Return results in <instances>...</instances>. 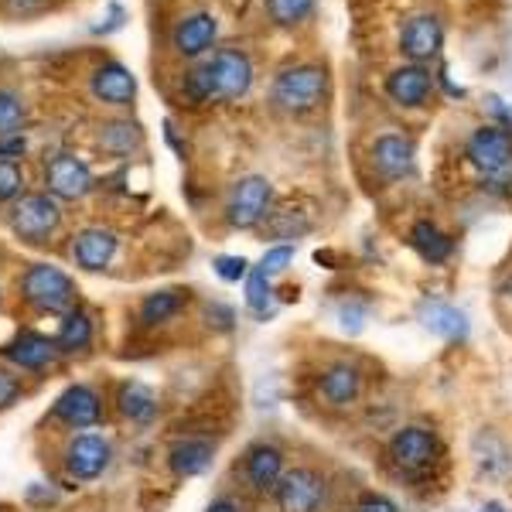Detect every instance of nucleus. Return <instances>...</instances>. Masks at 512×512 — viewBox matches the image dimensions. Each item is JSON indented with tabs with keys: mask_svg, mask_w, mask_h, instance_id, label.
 Masks as SVG:
<instances>
[{
	"mask_svg": "<svg viewBox=\"0 0 512 512\" xmlns=\"http://www.w3.org/2000/svg\"><path fill=\"white\" fill-rule=\"evenodd\" d=\"M11 233L31 246H45L62 229V205L48 192H24L7 212Z\"/></svg>",
	"mask_w": 512,
	"mask_h": 512,
	"instance_id": "4",
	"label": "nucleus"
},
{
	"mask_svg": "<svg viewBox=\"0 0 512 512\" xmlns=\"http://www.w3.org/2000/svg\"><path fill=\"white\" fill-rule=\"evenodd\" d=\"M96 140L113 158H130V154L144 147V130H140V123H130V120H110L99 127Z\"/></svg>",
	"mask_w": 512,
	"mask_h": 512,
	"instance_id": "25",
	"label": "nucleus"
},
{
	"mask_svg": "<svg viewBox=\"0 0 512 512\" xmlns=\"http://www.w3.org/2000/svg\"><path fill=\"white\" fill-rule=\"evenodd\" d=\"M253 89V62L239 48H219L202 65H195L181 82V96L192 106L236 103Z\"/></svg>",
	"mask_w": 512,
	"mask_h": 512,
	"instance_id": "1",
	"label": "nucleus"
},
{
	"mask_svg": "<svg viewBox=\"0 0 512 512\" xmlns=\"http://www.w3.org/2000/svg\"><path fill=\"white\" fill-rule=\"evenodd\" d=\"M390 454L403 472H424L437 461V437L424 427H403L393 434Z\"/></svg>",
	"mask_w": 512,
	"mask_h": 512,
	"instance_id": "13",
	"label": "nucleus"
},
{
	"mask_svg": "<svg viewBox=\"0 0 512 512\" xmlns=\"http://www.w3.org/2000/svg\"><path fill=\"white\" fill-rule=\"evenodd\" d=\"M311 7H315V0H267L270 21L280 24V28H294V24H301L311 14Z\"/></svg>",
	"mask_w": 512,
	"mask_h": 512,
	"instance_id": "31",
	"label": "nucleus"
},
{
	"mask_svg": "<svg viewBox=\"0 0 512 512\" xmlns=\"http://www.w3.org/2000/svg\"><path fill=\"white\" fill-rule=\"evenodd\" d=\"M485 103H489V110L495 113V117H499L502 123H506V130H512V106L502 103L499 96H489V99H485Z\"/></svg>",
	"mask_w": 512,
	"mask_h": 512,
	"instance_id": "39",
	"label": "nucleus"
},
{
	"mask_svg": "<svg viewBox=\"0 0 512 512\" xmlns=\"http://www.w3.org/2000/svg\"><path fill=\"white\" fill-rule=\"evenodd\" d=\"M328 93V76L318 65H291V69L277 72L274 86H270V99L277 110L291 113V117H304V113L318 110Z\"/></svg>",
	"mask_w": 512,
	"mask_h": 512,
	"instance_id": "3",
	"label": "nucleus"
},
{
	"mask_svg": "<svg viewBox=\"0 0 512 512\" xmlns=\"http://www.w3.org/2000/svg\"><path fill=\"white\" fill-rule=\"evenodd\" d=\"M21 393H24V390H21V379L0 369V410L14 407V403L21 400Z\"/></svg>",
	"mask_w": 512,
	"mask_h": 512,
	"instance_id": "36",
	"label": "nucleus"
},
{
	"mask_svg": "<svg viewBox=\"0 0 512 512\" xmlns=\"http://www.w3.org/2000/svg\"><path fill=\"white\" fill-rule=\"evenodd\" d=\"M113 448L106 437L99 434H79L65 444V472H69L76 482H93L110 468Z\"/></svg>",
	"mask_w": 512,
	"mask_h": 512,
	"instance_id": "8",
	"label": "nucleus"
},
{
	"mask_svg": "<svg viewBox=\"0 0 512 512\" xmlns=\"http://www.w3.org/2000/svg\"><path fill=\"white\" fill-rule=\"evenodd\" d=\"M431 86L434 79L424 65H403V69L386 76V96L400 106H424L427 96H431Z\"/></svg>",
	"mask_w": 512,
	"mask_h": 512,
	"instance_id": "21",
	"label": "nucleus"
},
{
	"mask_svg": "<svg viewBox=\"0 0 512 512\" xmlns=\"http://www.w3.org/2000/svg\"><path fill=\"white\" fill-rule=\"evenodd\" d=\"M76 280L52 263H31L21 274V297L41 315H69L76 311Z\"/></svg>",
	"mask_w": 512,
	"mask_h": 512,
	"instance_id": "2",
	"label": "nucleus"
},
{
	"mask_svg": "<svg viewBox=\"0 0 512 512\" xmlns=\"http://www.w3.org/2000/svg\"><path fill=\"white\" fill-rule=\"evenodd\" d=\"M4 355H7V359H11L18 369H28V373H41V369H48L55 359H59V345H55V338H48V335L21 332V335L14 338V342L4 349Z\"/></svg>",
	"mask_w": 512,
	"mask_h": 512,
	"instance_id": "19",
	"label": "nucleus"
},
{
	"mask_svg": "<svg viewBox=\"0 0 512 512\" xmlns=\"http://www.w3.org/2000/svg\"><path fill=\"white\" fill-rule=\"evenodd\" d=\"M209 512H239L236 502H229V499H219V502H212Z\"/></svg>",
	"mask_w": 512,
	"mask_h": 512,
	"instance_id": "40",
	"label": "nucleus"
},
{
	"mask_svg": "<svg viewBox=\"0 0 512 512\" xmlns=\"http://www.w3.org/2000/svg\"><path fill=\"white\" fill-rule=\"evenodd\" d=\"M24 123H28V106L14 89L0 86V140L24 134Z\"/></svg>",
	"mask_w": 512,
	"mask_h": 512,
	"instance_id": "30",
	"label": "nucleus"
},
{
	"mask_svg": "<svg viewBox=\"0 0 512 512\" xmlns=\"http://www.w3.org/2000/svg\"><path fill=\"white\" fill-rule=\"evenodd\" d=\"M24 195V168L18 161H0V205H14Z\"/></svg>",
	"mask_w": 512,
	"mask_h": 512,
	"instance_id": "32",
	"label": "nucleus"
},
{
	"mask_svg": "<svg viewBox=\"0 0 512 512\" xmlns=\"http://www.w3.org/2000/svg\"><path fill=\"white\" fill-rule=\"evenodd\" d=\"M318 393L328 407H349L362 393V373L355 366H349V362H335V366H328L325 373H321Z\"/></svg>",
	"mask_w": 512,
	"mask_h": 512,
	"instance_id": "22",
	"label": "nucleus"
},
{
	"mask_svg": "<svg viewBox=\"0 0 512 512\" xmlns=\"http://www.w3.org/2000/svg\"><path fill=\"white\" fill-rule=\"evenodd\" d=\"M55 345H59V352H86L93 345V321H89L86 311L76 308L62 318Z\"/></svg>",
	"mask_w": 512,
	"mask_h": 512,
	"instance_id": "27",
	"label": "nucleus"
},
{
	"mask_svg": "<svg viewBox=\"0 0 512 512\" xmlns=\"http://www.w3.org/2000/svg\"><path fill=\"white\" fill-rule=\"evenodd\" d=\"M120 250V236L113 229H103V226H89V229H79L72 236V246H69V256L76 260V267L89 270V274H99L113 263V256Z\"/></svg>",
	"mask_w": 512,
	"mask_h": 512,
	"instance_id": "10",
	"label": "nucleus"
},
{
	"mask_svg": "<svg viewBox=\"0 0 512 512\" xmlns=\"http://www.w3.org/2000/svg\"><path fill=\"white\" fill-rule=\"evenodd\" d=\"M325 492H328V485L315 468H294V472H284L280 485L274 489L280 512H318L325 506Z\"/></svg>",
	"mask_w": 512,
	"mask_h": 512,
	"instance_id": "7",
	"label": "nucleus"
},
{
	"mask_svg": "<svg viewBox=\"0 0 512 512\" xmlns=\"http://www.w3.org/2000/svg\"><path fill=\"white\" fill-rule=\"evenodd\" d=\"M117 407H120V414L127 420H134V424H151V420L158 417V393H154L151 386L137 383V379H127L117 393Z\"/></svg>",
	"mask_w": 512,
	"mask_h": 512,
	"instance_id": "24",
	"label": "nucleus"
},
{
	"mask_svg": "<svg viewBox=\"0 0 512 512\" xmlns=\"http://www.w3.org/2000/svg\"><path fill=\"white\" fill-rule=\"evenodd\" d=\"M355 512H400V509H396V502H390L386 495L366 492L359 502H355Z\"/></svg>",
	"mask_w": 512,
	"mask_h": 512,
	"instance_id": "38",
	"label": "nucleus"
},
{
	"mask_svg": "<svg viewBox=\"0 0 512 512\" xmlns=\"http://www.w3.org/2000/svg\"><path fill=\"white\" fill-rule=\"evenodd\" d=\"M472 458L482 478L489 482H509L512 478V448L492 431H478L472 441Z\"/></svg>",
	"mask_w": 512,
	"mask_h": 512,
	"instance_id": "17",
	"label": "nucleus"
},
{
	"mask_svg": "<svg viewBox=\"0 0 512 512\" xmlns=\"http://www.w3.org/2000/svg\"><path fill=\"white\" fill-rule=\"evenodd\" d=\"M294 263V246H274V250H267L263 253V260L256 263V267L263 270V274H270V277H277V274H284L287 267Z\"/></svg>",
	"mask_w": 512,
	"mask_h": 512,
	"instance_id": "35",
	"label": "nucleus"
},
{
	"mask_svg": "<svg viewBox=\"0 0 512 512\" xmlns=\"http://www.w3.org/2000/svg\"><path fill=\"white\" fill-rule=\"evenodd\" d=\"M212 448L209 441H198V437H188V441H178L175 448L168 451V468L175 472L178 478H195L202 472H209L212 465Z\"/></svg>",
	"mask_w": 512,
	"mask_h": 512,
	"instance_id": "23",
	"label": "nucleus"
},
{
	"mask_svg": "<svg viewBox=\"0 0 512 512\" xmlns=\"http://www.w3.org/2000/svg\"><path fill=\"white\" fill-rule=\"evenodd\" d=\"M274 185L263 175H246L229 188L226 198V222L233 229H253L270 216Z\"/></svg>",
	"mask_w": 512,
	"mask_h": 512,
	"instance_id": "5",
	"label": "nucleus"
},
{
	"mask_svg": "<svg viewBox=\"0 0 512 512\" xmlns=\"http://www.w3.org/2000/svg\"><path fill=\"white\" fill-rule=\"evenodd\" d=\"M410 243H414V250L424 256L427 263H444L451 256V239L448 233H441V229L434 226V222H417L414 229H410Z\"/></svg>",
	"mask_w": 512,
	"mask_h": 512,
	"instance_id": "26",
	"label": "nucleus"
},
{
	"mask_svg": "<svg viewBox=\"0 0 512 512\" xmlns=\"http://www.w3.org/2000/svg\"><path fill=\"white\" fill-rule=\"evenodd\" d=\"M414 158L417 147L410 137L403 134H383L373 144V164L386 181H400L407 175H414Z\"/></svg>",
	"mask_w": 512,
	"mask_h": 512,
	"instance_id": "15",
	"label": "nucleus"
},
{
	"mask_svg": "<svg viewBox=\"0 0 512 512\" xmlns=\"http://www.w3.org/2000/svg\"><path fill=\"white\" fill-rule=\"evenodd\" d=\"M441 41H444L441 21L434 14H414L400 31V52L414 62H427L441 52Z\"/></svg>",
	"mask_w": 512,
	"mask_h": 512,
	"instance_id": "16",
	"label": "nucleus"
},
{
	"mask_svg": "<svg viewBox=\"0 0 512 512\" xmlns=\"http://www.w3.org/2000/svg\"><path fill=\"white\" fill-rule=\"evenodd\" d=\"M185 301H188L185 291H154L140 301L137 315L144 325H164V321H171L181 308H185Z\"/></svg>",
	"mask_w": 512,
	"mask_h": 512,
	"instance_id": "28",
	"label": "nucleus"
},
{
	"mask_svg": "<svg viewBox=\"0 0 512 512\" xmlns=\"http://www.w3.org/2000/svg\"><path fill=\"white\" fill-rule=\"evenodd\" d=\"M55 7V0H0V14L14 21H28V18H41Z\"/></svg>",
	"mask_w": 512,
	"mask_h": 512,
	"instance_id": "33",
	"label": "nucleus"
},
{
	"mask_svg": "<svg viewBox=\"0 0 512 512\" xmlns=\"http://www.w3.org/2000/svg\"><path fill=\"white\" fill-rule=\"evenodd\" d=\"M246 482H250L253 492H274L284 478V454L274 444H253L246 451Z\"/></svg>",
	"mask_w": 512,
	"mask_h": 512,
	"instance_id": "20",
	"label": "nucleus"
},
{
	"mask_svg": "<svg viewBox=\"0 0 512 512\" xmlns=\"http://www.w3.org/2000/svg\"><path fill=\"white\" fill-rule=\"evenodd\" d=\"M246 308H250L256 318L274 315V277L263 274L260 267H253L250 277H246Z\"/></svg>",
	"mask_w": 512,
	"mask_h": 512,
	"instance_id": "29",
	"label": "nucleus"
},
{
	"mask_svg": "<svg viewBox=\"0 0 512 512\" xmlns=\"http://www.w3.org/2000/svg\"><path fill=\"white\" fill-rule=\"evenodd\" d=\"M420 325L431 335L444 338V342H465L472 332V321L461 308H454L448 301H424L420 304Z\"/></svg>",
	"mask_w": 512,
	"mask_h": 512,
	"instance_id": "18",
	"label": "nucleus"
},
{
	"mask_svg": "<svg viewBox=\"0 0 512 512\" xmlns=\"http://www.w3.org/2000/svg\"><path fill=\"white\" fill-rule=\"evenodd\" d=\"M52 414L59 417L62 424L76 427V431H86V427H96L99 420H103V400H99V393L93 386L76 383L55 400Z\"/></svg>",
	"mask_w": 512,
	"mask_h": 512,
	"instance_id": "14",
	"label": "nucleus"
},
{
	"mask_svg": "<svg viewBox=\"0 0 512 512\" xmlns=\"http://www.w3.org/2000/svg\"><path fill=\"white\" fill-rule=\"evenodd\" d=\"M478 512H502V506H499V502H485V506L478 509Z\"/></svg>",
	"mask_w": 512,
	"mask_h": 512,
	"instance_id": "41",
	"label": "nucleus"
},
{
	"mask_svg": "<svg viewBox=\"0 0 512 512\" xmlns=\"http://www.w3.org/2000/svg\"><path fill=\"white\" fill-rule=\"evenodd\" d=\"M468 161L482 175H502L512 164V134L506 127H478L468 137Z\"/></svg>",
	"mask_w": 512,
	"mask_h": 512,
	"instance_id": "9",
	"label": "nucleus"
},
{
	"mask_svg": "<svg viewBox=\"0 0 512 512\" xmlns=\"http://www.w3.org/2000/svg\"><path fill=\"white\" fill-rule=\"evenodd\" d=\"M216 38H219L216 14L192 11L175 24V31H171V48H175L181 59H198V55H205L216 45Z\"/></svg>",
	"mask_w": 512,
	"mask_h": 512,
	"instance_id": "11",
	"label": "nucleus"
},
{
	"mask_svg": "<svg viewBox=\"0 0 512 512\" xmlns=\"http://www.w3.org/2000/svg\"><path fill=\"white\" fill-rule=\"evenodd\" d=\"M338 321H342L345 332H362V325H366V308H359V304H342L338 308Z\"/></svg>",
	"mask_w": 512,
	"mask_h": 512,
	"instance_id": "37",
	"label": "nucleus"
},
{
	"mask_svg": "<svg viewBox=\"0 0 512 512\" xmlns=\"http://www.w3.org/2000/svg\"><path fill=\"white\" fill-rule=\"evenodd\" d=\"M89 93L103 106L123 110V106H130L137 99V79L123 62H103V65H96L93 76H89Z\"/></svg>",
	"mask_w": 512,
	"mask_h": 512,
	"instance_id": "12",
	"label": "nucleus"
},
{
	"mask_svg": "<svg viewBox=\"0 0 512 512\" xmlns=\"http://www.w3.org/2000/svg\"><path fill=\"white\" fill-rule=\"evenodd\" d=\"M212 267H216V274L226 280V284H239V280L250 277V263H246L243 256H216Z\"/></svg>",
	"mask_w": 512,
	"mask_h": 512,
	"instance_id": "34",
	"label": "nucleus"
},
{
	"mask_svg": "<svg viewBox=\"0 0 512 512\" xmlns=\"http://www.w3.org/2000/svg\"><path fill=\"white\" fill-rule=\"evenodd\" d=\"M96 188L93 168L79 158V154H55L45 161V192L59 202H79Z\"/></svg>",
	"mask_w": 512,
	"mask_h": 512,
	"instance_id": "6",
	"label": "nucleus"
}]
</instances>
